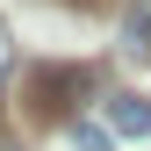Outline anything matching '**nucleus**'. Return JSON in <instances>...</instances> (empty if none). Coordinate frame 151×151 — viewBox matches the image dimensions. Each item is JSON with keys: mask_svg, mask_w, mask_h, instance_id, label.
Segmentation results:
<instances>
[{"mask_svg": "<svg viewBox=\"0 0 151 151\" xmlns=\"http://www.w3.org/2000/svg\"><path fill=\"white\" fill-rule=\"evenodd\" d=\"M101 115H108V129H115L122 144H151V101L144 93H108Z\"/></svg>", "mask_w": 151, "mask_h": 151, "instance_id": "f257e3e1", "label": "nucleus"}, {"mask_svg": "<svg viewBox=\"0 0 151 151\" xmlns=\"http://www.w3.org/2000/svg\"><path fill=\"white\" fill-rule=\"evenodd\" d=\"M93 72L86 65H58V72H36V108L43 115H58V108H72V93H86Z\"/></svg>", "mask_w": 151, "mask_h": 151, "instance_id": "f03ea898", "label": "nucleus"}, {"mask_svg": "<svg viewBox=\"0 0 151 151\" xmlns=\"http://www.w3.org/2000/svg\"><path fill=\"white\" fill-rule=\"evenodd\" d=\"M122 50H129V58H151V0L129 7V22H122Z\"/></svg>", "mask_w": 151, "mask_h": 151, "instance_id": "7ed1b4c3", "label": "nucleus"}, {"mask_svg": "<svg viewBox=\"0 0 151 151\" xmlns=\"http://www.w3.org/2000/svg\"><path fill=\"white\" fill-rule=\"evenodd\" d=\"M7 58H14V43H7V22H0V79H7Z\"/></svg>", "mask_w": 151, "mask_h": 151, "instance_id": "20e7f679", "label": "nucleus"}, {"mask_svg": "<svg viewBox=\"0 0 151 151\" xmlns=\"http://www.w3.org/2000/svg\"><path fill=\"white\" fill-rule=\"evenodd\" d=\"M79 7H101V0H79Z\"/></svg>", "mask_w": 151, "mask_h": 151, "instance_id": "39448f33", "label": "nucleus"}]
</instances>
